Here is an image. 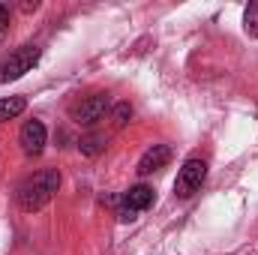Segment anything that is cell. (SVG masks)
Listing matches in <instances>:
<instances>
[{
	"label": "cell",
	"mask_w": 258,
	"mask_h": 255,
	"mask_svg": "<svg viewBox=\"0 0 258 255\" xmlns=\"http://www.w3.org/2000/svg\"><path fill=\"white\" fill-rule=\"evenodd\" d=\"M57 189H60V171L57 168H42L18 186V207L24 213H36L54 198Z\"/></svg>",
	"instance_id": "cell-1"
},
{
	"label": "cell",
	"mask_w": 258,
	"mask_h": 255,
	"mask_svg": "<svg viewBox=\"0 0 258 255\" xmlns=\"http://www.w3.org/2000/svg\"><path fill=\"white\" fill-rule=\"evenodd\" d=\"M39 54H42V51H39L36 45H21V48H15L9 57H3V60H0V84L27 75L33 66L39 63Z\"/></svg>",
	"instance_id": "cell-2"
},
{
	"label": "cell",
	"mask_w": 258,
	"mask_h": 255,
	"mask_svg": "<svg viewBox=\"0 0 258 255\" xmlns=\"http://www.w3.org/2000/svg\"><path fill=\"white\" fill-rule=\"evenodd\" d=\"M204 177H207V162L198 159V156H189L183 162V168L177 171V180H174V195L177 198H192L195 192L204 186Z\"/></svg>",
	"instance_id": "cell-3"
},
{
	"label": "cell",
	"mask_w": 258,
	"mask_h": 255,
	"mask_svg": "<svg viewBox=\"0 0 258 255\" xmlns=\"http://www.w3.org/2000/svg\"><path fill=\"white\" fill-rule=\"evenodd\" d=\"M108 108H111L108 93H90V96H84L81 102H75V105L69 108V114H72L75 123H81V126H93V123H99V120L105 117Z\"/></svg>",
	"instance_id": "cell-4"
},
{
	"label": "cell",
	"mask_w": 258,
	"mask_h": 255,
	"mask_svg": "<svg viewBox=\"0 0 258 255\" xmlns=\"http://www.w3.org/2000/svg\"><path fill=\"white\" fill-rule=\"evenodd\" d=\"M45 138H48V132L42 126V120H27L18 132V144L27 156H39L45 150Z\"/></svg>",
	"instance_id": "cell-5"
},
{
	"label": "cell",
	"mask_w": 258,
	"mask_h": 255,
	"mask_svg": "<svg viewBox=\"0 0 258 255\" xmlns=\"http://www.w3.org/2000/svg\"><path fill=\"white\" fill-rule=\"evenodd\" d=\"M168 162H171V144H153V147L144 150V156L138 159V168H135V171H138L141 177H147V174L165 168Z\"/></svg>",
	"instance_id": "cell-6"
},
{
	"label": "cell",
	"mask_w": 258,
	"mask_h": 255,
	"mask_svg": "<svg viewBox=\"0 0 258 255\" xmlns=\"http://www.w3.org/2000/svg\"><path fill=\"white\" fill-rule=\"evenodd\" d=\"M123 204H120V210H129V213H141V210H147L150 204H153V189L150 186H144V183H138V186H132L129 192H123V198H120Z\"/></svg>",
	"instance_id": "cell-7"
},
{
	"label": "cell",
	"mask_w": 258,
	"mask_h": 255,
	"mask_svg": "<svg viewBox=\"0 0 258 255\" xmlns=\"http://www.w3.org/2000/svg\"><path fill=\"white\" fill-rule=\"evenodd\" d=\"M24 108H27V99H24V96H6V99H0V126H3L6 120L18 117Z\"/></svg>",
	"instance_id": "cell-8"
},
{
	"label": "cell",
	"mask_w": 258,
	"mask_h": 255,
	"mask_svg": "<svg viewBox=\"0 0 258 255\" xmlns=\"http://www.w3.org/2000/svg\"><path fill=\"white\" fill-rule=\"evenodd\" d=\"M105 135L102 132H90V135H84L81 141H78V150L84 153V156H99L102 150H105Z\"/></svg>",
	"instance_id": "cell-9"
},
{
	"label": "cell",
	"mask_w": 258,
	"mask_h": 255,
	"mask_svg": "<svg viewBox=\"0 0 258 255\" xmlns=\"http://www.w3.org/2000/svg\"><path fill=\"white\" fill-rule=\"evenodd\" d=\"M243 27H246V33H249V36H255V39H258V0H255V3H249V6L243 9Z\"/></svg>",
	"instance_id": "cell-10"
},
{
	"label": "cell",
	"mask_w": 258,
	"mask_h": 255,
	"mask_svg": "<svg viewBox=\"0 0 258 255\" xmlns=\"http://www.w3.org/2000/svg\"><path fill=\"white\" fill-rule=\"evenodd\" d=\"M129 117H132V105H129V102H117V105L111 108V123H114L117 129L126 126Z\"/></svg>",
	"instance_id": "cell-11"
},
{
	"label": "cell",
	"mask_w": 258,
	"mask_h": 255,
	"mask_svg": "<svg viewBox=\"0 0 258 255\" xmlns=\"http://www.w3.org/2000/svg\"><path fill=\"white\" fill-rule=\"evenodd\" d=\"M9 33V6L6 3H0V39Z\"/></svg>",
	"instance_id": "cell-12"
}]
</instances>
